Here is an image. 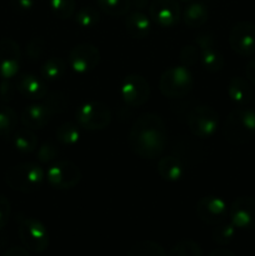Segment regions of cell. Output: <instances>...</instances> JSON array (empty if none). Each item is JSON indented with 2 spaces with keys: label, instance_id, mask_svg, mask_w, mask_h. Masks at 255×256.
Segmentation results:
<instances>
[{
  "label": "cell",
  "instance_id": "obj_1",
  "mask_svg": "<svg viewBox=\"0 0 255 256\" xmlns=\"http://www.w3.org/2000/svg\"><path fill=\"white\" fill-rule=\"evenodd\" d=\"M166 136V126L159 115L142 114L130 130V149L142 159H155L164 152Z\"/></svg>",
  "mask_w": 255,
  "mask_h": 256
},
{
  "label": "cell",
  "instance_id": "obj_2",
  "mask_svg": "<svg viewBox=\"0 0 255 256\" xmlns=\"http://www.w3.org/2000/svg\"><path fill=\"white\" fill-rule=\"evenodd\" d=\"M224 136L234 145L245 144L255 136V112L249 108L232 110L224 125Z\"/></svg>",
  "mask_w": 255,
  "mask_h": 256
},
{
  "label": "cell",
  "instance_id": "obj_3",
  "mask_svg": "<svg viewBox=\"0 0 255 256\" xmlns=\"http://www.w3.org/2000/svg\"><path fill=\"white\" fill-rule=\"evenodd\" d=\"M45 172L39 165L32 162H22L8 169L5 174L6 184L12 190L20 192H32L40 188Z\"/></svg>",
  "mask_w": 255,
  "mask_h": 256
},
{
  "label": "cell",
  "instance_id": "obj_4",
  "mask_svg": "<svg viewBox=\"0 0 255 256\" xmlns=\"http://www.w3.org/2000/svg\"><path fill=\"white\" fill-rule=\"evenodd\" d=\"M192 85H194V79L192 72L184 65L166 69L162 74L159 82L160 92L164 96L172 99L185 96L192 89Z\"/></svg>",
  "mask_w": 255,
  "mask_h": 256
},
{
  "label": "cell",
  "instance_id": "obj_5",
  "mask_svg": "<svg viewBox=\"0 0 255 256\" xmlns=\"http://www.w3.org/2000/svg\"><path fill=\"white\" fill-rule=\"evenodd\" d=\"M19 236L25 249L32 252H42L49 246V232L46 228L34 218H20Z\"/></svg>",
  "mask_w": 255,
  "mask_h": 256
},
{
  "label": "cell",
  "instance_id": "obj_6",
  "mask_svg": "<svg viewBox=\"0 0 255 256\" xmlns=\"http://www.w3.org/2000/svg\"><path fill=\"white\" fill-rule=\"evenodd\" d=\"M76 122L86 130H102L112 122V112L104 102H88L78 108Z\"/></svg>",
  "mask_w": 255,
  "mask_h": 256
},
{
  "label": "cell",
  "instance_id": "obj_7",
  "mask_svg": "<svg viewBox=\"0 0 255 256\" xmlns=\"http://www.w3.org/2000/svg\"><path fill=\"white\" fill-rule=\"evenodd\" d=\"M188 126L194 136L208 139L216 132L219 126V115L212 108L200 105L190 112L188 118Z\"/></svg>",
  "mask_w": 255,
  "mask_h": 256
},
{
  "label": "cell",
  "instance_id": "obj_8",
  "mask_svg": "<svg viewBox=\"0 0 255 256\" xmlns=\"http://www.w3.org/2000/svg\"><path fill=\"white\" fill-rule=\"evenodd\" d=\"M82 179V172L70 160H59L54 162L46 172V180L50 186L59 190L74 188Z\"/></svg>",
  "mask_w": 255,
  "mask_h": 256
},
{
  "label": "cell",
  "instance_id": "obj_9",
  "mask_svg": "<svg viewBox=\"0 0 255 256\" xmlns=\"http://www.w3.org/2000/svg\"><path fill=\"white\" fill-rule=\"evenodd\" d=\"M120 95L129 106H142L150 95V86L144 76L138 74L128 75L120 85Z\"/></svg>",
  "mask_w": 255,
  "mask_h": 256
},
{
  "label": "cell",
  "instance_id": "obj_10",
  "mask_svg": "<svg viewBox=\"0 0 255 256\" xmlns=\"http://www.w3.org/2000/svg\"><path fill=\"white\" fill-rule=\"evenodd\" d=\"M70 68L78 74H86L94 70L100 62V52L89 42L78 44L72 48L68 58Z\"/></svg>",
  "mask_w": 255,
  "mask_h": 256
},
{
  "label": "cell",
  "instance_id": "obj_11",
  "mask_svg": "<svg viewBox=\"0 0 255 256\" xmlns=\"http://www.w3.org/2000/svg\"><path fill=\"white\" fill-rule=\"evenodd\" d=\"M229 42L232 49L240 56H252L255 54V25L242 22L230 30Z\"/></svg>",
  "mask_w": 255,
  "mask_h": 256
},
{
  "label": "cell",
  "instance_id": "obj_12",
  "mask_svg": "<svg viewBox=\"0 0 255 256\" xmlns=\"http://www.w3.org/2000/svg\"><path fill=\"white\" fill-rule=\"evenodd\" d=\"M196 214L202 222L210 225H218L224 222L229 214V209L222 198L208 195L202 198L196 204Z\"/></svg>",
  "mask_w": 255,
  "mask_h": 256
},
{
  "label": "cell",
  "instance_id": "obj_13",
  "mask_svg": "<svg viewBox=\"0 0 255 256\" xmlns=\"http://www.w3.org/2000/svg\"><path fill=\"white\" fill-rule=\"evenodd\" d=\"M22 62L20 48L9 38L0 39V78L12 79L18 74Z\"/></svg>",
  "mask_w": 255,
  "mask_h": 256
},
{
  "label": "cell",
  "instance_id": "obj_14",
  "mask_svg": "<svg viewBox=\"0 0 255 256\" xmlns=\"http://www.w3.org/2000/svg\"><path fill=\"white\" fill-rule=\"evenodd\" d=\"M229 218L238 229H255V199L249 196L238 198L230 206Z\"/></svg>",
  "mask_w": 255,
  "mask_h": 256
},
{
  "label": "cell",
  "instance_id": "obj_15",
  "mask_svg": "<svg viewBox=\"0 0 255 256\" xmlns=\"http://www.w3.org/2000/svg\"><path fill=\"white\" fill-rule=\"evenodd\" d=\"M149 15L155 24L162 28H172L180 20V6L176 0H152Z\"/></svg>",
  "mask_w": 255,
  "mask_h": 256
},
{
  "label": "cell",
  "instance_id": "obj_16",
  "mask_svg": "<svg viewBox=\"0 0 255 256\" xmlns=\"http://www.w3.org/2000/svg\"><path fill=\"white\" fill-rule=\"evenodd\" d=\"M196 45L199 48L202 66L210 72H220L224 66V56L215 46L212 38L208 34L200 35L196 39Z\"/></svg>",
  "mask_w": 255,
  "mask_h": 256
},
{
  "label": "cell",
  "instance_id": "obj_17",
  "mask_svg": "<svg viewBox=\"0 0 255 256\" xmlns=\"http://www.w3.org/2000/svg\"><path fill=\"white\" fill-rule=\"evenodd\" d=\"M15 88L22 96L32 100H42L46 96L48 89L44 79L32 74H22L15 82Z\"/></svg>",
  "mask_w": 255,
  "mask_h": 256
},
{
  "label": "cell",
  "instance_id": "obj_18",
  "mask_svg": "<svg viewBox=\"0 0 255 256\" xmlns=\"http://www.w3.org/2000/svg\"><path fill=\"white\" fill-rule=\"evenodd\" d=\"M52 116V112L48 109L44 102H42V104H32L25 108L20 120L25 128L34 130L44 128L50 122Z\"/></svg>",
  "mask_w": 255,
  "mask_h": 256
},
{
  "label": "cell",
  "instance_id": "obj_19",
  "mask_svg": "<svg viewBox=\"0 0 255 256\" xmlns=\"http://www.w3.org/2000/svg\"><path fill=\"white\" fill-rule=\"evenodd\" d=\"M228 94L232 102L239 106H245L252 99V84L242 78H232L228 85Z\"/></svg>",
  "mask_w": 255,
  "mask_h": 256
},
{
  "label": "cell",
  "instance_id": "obj_20",
  "mask_svg": "<svg viewBox=\"0 0 255 256\" xmlns=\"http://www.w3.org/2000/svg\"><path fill=\"white\" fill-rule=\"evenodd\" d=\"M128 34L135 39H144L150 34V19L142 12H132L125 19Z\"/></svg>",
  "mask_w": 255,
  "mask_h": 256
},
{
  "label": "cell",
  "instance_id": "obj_21",
  "mask_svg": "<svg viewBox=\"0 0 255 256\" xmlns=\"http://www.w3.org/2000/svg\"><path fill=\"white\" fill-rule=\"evenodd\" d=\"M158 172L164 180L174 182L182 179L184 175V165L178 156L168 155L158 162Z\"/></svg>",
  "mask_w": 255,
  "mask_h": 256
},
{
  "label": "cell",
  "instance_id": "obj_22",
  "mask_svg": "<svg viewBox=\"0 0 255 256\" xmlns=\"http://www.w3.org/2000/svg\"><path fill=\"white\" fill-rule=\"evenodd\" d=\"M209 19V10L202 2H192L182 14V20L192 29L202 26Z\"/></svg>",
  "mask_w": 255,
  "mask_h": 256
},
{
  "label": "cell",
  "instance_id": "obj_23",
  "mask_svg": "<svg viewBox=\"0 0 255 256\" xmlns=\"http://www.w3.org/2000/svg\"><path fill=\"white\" fill-rule=\"evenodd\" d=\"M66 62L60 58H50L40 68V75L45 82H56L64 76Z\"/></svg>",
  "mask_w": 255,
  "mask_h": 256
},
{
  "label": "cell",
  "instance_id": "obj_24",
  "mask_svg": "<svg viewBox=\"0 0 255 256\" xmlns=\"http://www.w3.org/2000/svg\"><path fill=\"white\" fill-rule=\"evenodd\" d=\"M12 144L15 149L22 152H32L38 148V138L32 129L22 128L12 135Z\"/></svg>",
  "mask_w": 255,
  "mask_h": 256
},
{
  "label": "cell",
  "instance_id": "obj_25",
  "mask_svg": "<svg viewBox=\"0 0 255 256\" xmlns=\"http://www.w3.org/2000/svg\"><path fill=\"white\" fill-rule=\"evenodd\" d=\"M128 256H168L162 245L150 240H142L132 245Z\"/></svg>",
  "mask_w": 255,
  "mask_h": 256
},
{
  "label": "cell",
  "instance_id": "obj_26",
  "mask_svg": "<svg viewBox=\"0 0 255 256\" xmlns=\"http://www.w3.org/2000/svg\"><path fill=\"white\" fill-rule=\"evenodd\" d=\"M96 2L100 10L110 16H122L132 6L130 0H96Z\"/></svg>",
  "mask_w": 255,
  "mask_h": 256
},
{
  "label": "cell",
  "instance_id": "obj_27",
  "mask_svg": "<svg viewBox=\"0 0 255 256\" xmlns=\"http://www.w3.org/2000/svg\"><path fill=\"white\" fill-rule=\"evenodd\" d=\"M58 142L65 146H74L80 139V132L78 125L72 122H64L56 130Z\"/></svg>",
  "mask_w": 255,
  "mask_h": 256
},
{
  "label": "cell",
  "instance_id": "obj_28",
  "mask_svg": "<svg viewBox=\"0 0 255 256\" xmlns=\"http://www.w3.org/2000/svg\"><path fill=\"white\" fill-rule=\"evenodd\" d=\"M99 12L92 6L82 8V9L78 10V12L75 14V22H76L80 28H84V29H89V28L95 26V25L99 22Z\"/></svg>",
  "mask_w": 255,
  "mask_h": 256
},
{
  "label": "cell",
  "instance_id": "obj_29",
  "mask_svg": "<svg viewBox=\"0 0 255 256\" xmlns=\"http://www.w3.org/2000/svg\"><path fill=\"white\" fill-rule=\"evenodd\" d=\"M235 230H236V228L234 226L232 222H219L212 232V240L219 245L230 244V242L235 236Z\"/></svg>",
  "mask_w": 255,
  "mask_h": 256
},
{
  "label": "cell",
  "instance_id": "obj_30",
  "mask_svg": "<svg viewBox=\"0 0 255 256\" xmlns=\"http://www.w3.org/2000/svg\"><path fill=\"white\" fill-rule=\"evenodd\" d=\"M49 8L58 19H69L75 12V0H49Z\"/></svg>",
  "mask_w": 255,
  "mask_h": 256
},
{
  "label": "cell",
  "instance_id": "obj_31",
  "mask_svg": "<svg viewBox=\"0 0 255 256\" xmlns=\"http://www.w3.org/2000/svg\"><path fill=\"white\" fill-rule=\"evenodd\" d=\"M18 116L14 110L5 105H0V136L9 135L15 129Z\"/></svg>",
  "mask_w": 255,
  "mask_h": 256
},
{
  "label": "cell",
  "instance_id": "obj_32",
  "mask_svg": "<svg viewBox=\"0 0 255 256\" xmlns=\"http://www.w3.org/2000/svg\"><path fill=\"white\" fill-rule=\"evenodd\" d=\"M168 256H202V249L195 242L185 239L176 242Z\"/></svg>",
  "mask_w": 255,
  "mask_h": 256
},
{
  "label": "cell",
  "instance_id": "obj_33",
  "mask_svg": "<svg viewBox=\"0 0 255 256\" xmlns=\"http://www.w3.org/2000/svg\"><path fill=\"white\" fill-rule=\"evenodd\" d=\"M44 104L46 105L48 109L52 112V115L56 112H62L66 110L68 105H69V100L62 92H52V94H46L44 98Z\"/></svg>",
  "mask_w": 255,
  "mask_h": 256
},
{
  "label": "cell",
  "instance_id": "obj_34",
  "mask_svg": "<svg viewBox=\"0 0 255 256\" xmlns=\"http://www.w3.org/2000/svg\"><path fill=\"white\" fill-rule=\"evenodd\" d=\"M45 40L42 38H32L26 45V56L32 62H38L42 59L45 52Z\"/></svg>",
  "mask_w": 255,
  "mask_h": 256
},
{
  "label": "cell",
  "instance_id": "obj_35",
  "mask_svg": "<svg viewBox=\"0 0 255 256\" xmlns=\"http://www.w3.org/2000/svg\"><path fill=\"white\" fill-rule=\"evenodd\" d=\"M38 160L42 164H48V162H52V160H55L59 155V149L55 144L52 142H44L42 146L38 149Z\"/></svg>",
  "mask_w": 255,
  "mask_h": 256
},
{
  "label": "cell",
  "instance_id": "obj_36",
  "mask_svg": "<svg viewBox=\"0 0 255 256\" xmlns=\"http://www.w3.org/2000/svg\"><path fill=\"white\" fill-rule=\"evenodd\" d=\"M199 55V48L195 46V45H188L184 49L182 50V54H180V60L182 62L184 66H189V65L195 64L198 60L200 59Z\"/></svg>",
  "mask_w": 255,
  "mask_h": 256
},
{
  "label": "cell",
  "instance_id": "obj_37",
  "mask_svg": "<svg viewBox=\"0 0 255 256\" xmlns=\"http://www.w3.org/2000/svg\"><path fill=\"white\" fill-rule=\"evenodd\" d=\"M15 85L9 82V79H4L0 82V102H8L12 99L15 92Z\"/></svg>",
  "mask_w": 255,
  "mask_h": 256
},
{
  "label": "cell",
  "instance_id": "obj_38",
  "mask_svg": "<svg viewBox=\"0 0 255 256\" xmlns=\"http://www.w3.org/2000/svg\"><path fill=\"white\" fill-rule=\"evenodd\" d=\"M10 5L18 14H26L34 6V0H10Z\"/></svg>",
  "mask_w": 255,
  "mask_h": 256
},
{
  "label": "cell",
  "instance_id": "obj_39",
  "mask_svg": "<svg viewBox=\"0 0 255 256\" xmlns=\"http://www.w3.org/2000/svg\"><path fill=\"white\" fill-rule=\"evenodd\" d=\"M10 216V202L6 198L0 196V230L8 224Z\"/></svg>",
  "mask_w": 255,
  "mask_h": 256
},
{
  "label": "cell",
  "instance_id": "obj_40",
  "mask_svg": "<svg viewBox=\"0 0 255 256\" xmlns=\"http://www.w3.org/2000/svg\"><path fill=\"white\" fill-rule=\"evenodd\" d=\"M245 72H246V78L248 80H249L250 84H252L255 86V59L250 60V62H248Z\"/></svg>",
  "mask_w": 255,
  "mask_h": 256
},
{
  "label": "cell",
  "instance_id": "obj_41",
  "mask_svg": "<svg viewBox=\"0 0 255 256\" xmlns=\"http://www.w3.org/2000/svg\"><path fill=\"white\" fill-rule=\"evenodd\" d=\"M2 256H29V252H28V250L24 249V248L14 246L10 248Z\"/></svg>",
  "mask_w": 255,
  "mask_h": 256
},
{
  "label": "cell",
  "instance_id": "obj_42",
  "mask_svg": "<svg viewBox=\"0 0 255 256\" xmlns=\"http://www.w3.org/2000/svg\"><path fill=\"white\" fill-rule=\"evenodd\" d=\"M209 256H235V254L226 249H216L214 252H212V254Z\"/></svg>",
  "mask_w": 255,
  "mask_h": 256
},
{
  "label": "cell",
  "instance_id": "obj_43",
  "mask_svg": "<svg viewBox=\"0 0 255 256\" xmlns=\"http://www.w3.org/2000/svg\"><path fill=\"white\" fill-rule=\"evenodd\" d=\"M182 2H189V0H182Z\"/></svg>",
  "mask_w": 255,
  "mask_h": 256
},
{
  "label": "cell",
  "instance_id": "obj_44",
  "mask_svg": "<svg viewBox=\"0 0 255 256\" xmlns=\"http://www.w3.org/2000/svg\"><path fill=\"white\" fill-rule=\"evenodd\" d=\"M254 104H255V96H254Z\"/></svg>",
  "mask_w": 255,
  "mask_h": 256
}]
</instances>
